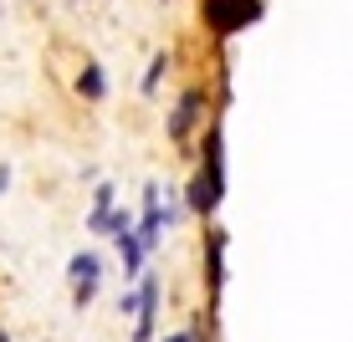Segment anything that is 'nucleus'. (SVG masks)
Segmentation results:
<instances>
[{"label": "nucleus", "mask_w": 353, "mask_h": 342, "mask_svg": "<svg viewBox=\"0 0 353 342\" xmlns=\"http://www.w3.org/2000/svg\"><path fill=\"white\" fill-rule=\"evenodd\" d=\"M205 118H210V87H205V82H190V87L174 97L169 118H164L169 143H174V149H190L194 133H205Z\"/></svg>", "instance_id": "nucleus-1"}, {"label": "nucleus", "mask_w": 353, "mask_h": 342, "mask_svg": "<svg viewBox=\"0 0 353 342\" xmlns=\"http://www.w3.org/2000/svg\"><path fill=\"white\" fill-rule=\"evenodd\" d=\"M261 0H200V16L210 36H241L246 26H256L261 21Z\"/></svg>", "instance_id": "nucleus-2"}, {"label": "nucleus", "mask_w": 353, "mask_h": 342, "mask_svg": "<svg viewBox=\"0 0 353 342\" xmlns=\"http://www.w3.org/2000/svg\"><path fill=\"white\" fill-rule=\"evenodd\" d=\"M139 240H143V250H159V235H164V200H159V184H143V215H139Z\"/></svg>", "instance_id": "nucleus-3"}, {"label": "nucleus", "mask_w": 353, "mask_h": 342, "mask_svg": "<svg viewBox=\"0 0 353 342\" xmlns=\"http://www.w3.org/2000/svg\"><path fill=\"white\" fill-rule=\"evenodd\" d=\"M139 342H154V317H159V276L139 271Z\"/></svg>", "instance_id": "nucleus-4"}, {"label": "nucleus", "mask_w": 353, "mask_h": 342, "mask_svg": "<svg viewBox=\"0 0 353 342\" xmlns=\"http://www.w3.org/2000/svg\"><path fill=\"white\" fill-rule=\"evenodd\" d=\"M72 92H77L82 103H103V97H108V72H103L97 56H82L77 77H72Z\"/></svg>", "instance_id": "nucleus-5"}, {"label": "nucleus", "mask_w": 353, "mask_h": 342, "mask_svg": "<svg viewBox=\"0 0 353 342\" xmlns=\"http://www.w3.org/2000/svg\"><path fill=\"white\" fill-rule=\"evenodd\" d=\"M169 72H174V52L164 46V52L149 56V67H143V77H139V92H143V97H159V87L169 82Z\"/></svg>", "instance_id": "nucleus-6"}, {"label": "nucleus", "mask_w": 353, "mask_h": 342, "mask_svg": "<svg viewBox=\"0 0 353 342\" xmlns=\"http://www.w3.org/2000/svg\"><path fill=\"white\" fill-rule=\"evenodd\" d=\"M113 210H118L113 184H97V194H92V215H88V230H92V235H108V220H113Z\"/></svg>", "instance_id": "nucleus-7"}, {"label": "nucleus", "mask_w": 353, "mask_h": 342, "mask_svg": "<svg viewBox=\"0 0 353 342\" xmlns=\"http://www.w3.org/2000/svg\"><path fill=\"white\" fill-rule=\"evenodd\" d=\"M67 276H72V286H82V281H103V261H97L92 250H77L67 261Z\"/></svg>", "instance_id": "nucleus-8"}, {"label": "nucleus", "mask_w": 353, "mask_h": 342, "mask_svg": "<svg viewBox=\"0 0 353 342\" xmlns=\"http://www.w3.org/2000/svg\"><path fill=\"white\" fill-rule=\"evenodd\" d=\"M205 255H210V286H221V281H225V235H221V230H210Z\"/></svg>", "instance_id": "nucleus-9"}, {"label": "nucleus", "mask_w": 353, "mask_h": 342, "mask_svg": "<svg viewBox=\"0 0 353 342\" xmlns=\"http://www.w3.org/2000/svg\"><path fill=\"white\" fill-rule=\"evenodd\" d=\"M92 297H97V281H82V286H72V301H77V312L92 307Z\"/></svg>", "instance_id": "nucleus-10"}, {"label": "nucleus", "mask_w": 353, "mask_h": 342, "mask_svg": "<svg viewBox=\"0 0 353 342\" xmlns=\"http://www.w3.org/2000/svg\"><path fill=\"white\" fill-rule=\"evenodd\" d=\"M6 189H10V164L0 158V194H6Z\"/></svg>", "instance_id": "nucleus-11"}, {"label": "nucleus", "mask_w": 353, "mask_h": 342, "mask_svg": "<svg viewBox=\"0 0 353 342\" xmlns=\"http://www.w3.org/2000/svg\"><path fill=\"white\" fill-rule=\"evenodd\" d=\"M179 342H194V332H179Z\"/></svg>", "instance_id": "nucleus-12"}, {"label": "nucleus", "mask_w": 353, "mask_h": 342, "mask_svg": "<svg viewBox=\"0 0 353 342\" xmlns=\"http://www.w3.org/2000/svg\"><path fill=\"white\" fill-rule=\"evenodd\" d=\"M164 342H179V332H174V337H164Z\"/></svg>", "instance_id": "nucleus-13"}, {"label": "nucleus", "mask_w": 353, "mask_h": 342, "mask_svg": "<svg viewBox=\"0 0 353 342\" xmlns=\"http://www.w3.org/2000/svg\"><path fill=\"white\" fill-rule=\"evenodd\" d=\"M0 342H10V337H6V332H0Z\"/></svg>", "instance_id": "nucleus-14"}, {"label": "nucleus", "mask_w": 353, "mask_h": 342, "mask_svg": "<svg viewBox=\"0 0 353 342\" xmlns=\"http://www.w3.org/2000/svg\"><path fill=\"white\" fill-rule=\"evenodd\" d=\"M0 16H6V6H0Z\"/></svg>", "instance_id": "nucleus-15"}, {"label": "nucleus", "mask_w": 353, "mask_h": 342, "mask_svg": "<svg viewBox=\"0 0 353 342\" xmlns=\"http://www.w3.org/2000/svg\"><path fill=\"white\" fill-rule=\"evenodd\" d=\"M159 6H169V0H159Z\"/></svg>", "instance_id": "nucleus-16"}, {"label": "nucleus", "mask_w": 353, "mask_h": 342, "mask_svg": "<svg viewBox=\"0 0 353 342\" xmlns=\"http://www.w3.org/2000/svg\"><path fill=\"white\" fill-rule=\"evenodd\" d=\"M72 6H77V0H72Z\"/></svg>", "instance_id": "nucleus-17"}]
</instances>
